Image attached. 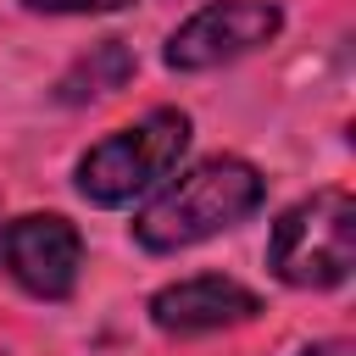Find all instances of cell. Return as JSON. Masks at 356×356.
I'll return each instance as SVG.
<instances>
[{
    "label": "cell",
    "mask_w": 356,
    "mask_h": 356,
    "mask_svg": "<svg viewBox=\"0 0 356 356\" xmlns=\"http://www.w3.org/2000/svg\"><path fill=\"white\" fill-rule=\"evenodd\" d=\"M261 200H267V178L245 156H206L189 172H178L134 217V239L150 256H172V250H189L200 239L239 228L245 217L261 211Z\"/></svg>",
    "instance_id": "obj_1"
},
{
    "label": "cell",
    "mask_w": 356,
    "mask_h": 356,
    "mask_svg": "<svg viewBox=\"0 0 356 356\" xmlns=\"http://www.w3.org/2000/svg\"><path fill=\"white\" fill-rule=\"evenodd\" d=\"M189 134H195V128H189V111L156 106V111H145L139 122L95 139V145L78 156L72 184H78V195H83L89 206H128V200L150 195L156 184H167V178L178 172V161H184V150H189Z\"/></svg>",
    "instance_id": "obj_2"
},
{
    "label": "cell",
    "mask_w": 356,
    "mask_h": 356,
    "mask_svg": "<svg viewBox=\"0 0 356 356\" xmlns=\"http://www.w3.org/2000/svg\"><path fill=\"white\" fill-rule=\"evenodd\" d=\"M356 267V200L317 189L278 211L267 234V273L289 289H339Z\"/></svg>",
    "instance_id": "obj_3"
},
{
    "label": "cell",
    "mask_w": 356,
    "mask_h": 356,
    "mask_svg": "<svg viewBox=\"0 0 356 356\" xmlns=\"http://www.w3.org/2000/svg\"><path fill=\"white\" fill-rule=\"evenodd\" d=\"M284 33V6L278 0H206L195 17H184L167 33L161 61L172 72H211L228 67Z\"/></svg>",
    "instance_id": "obj_4"
},
{
    "label": "cell",
    "mask_w": 356,
    "mask_h": 356,
    "mask_svg": "<svg viewBox=\"0 0 356 356\" xmlns=\"http://www.w3.org/2000/svg\"><path fill=\"white\" fill-rule=\"evenodd\" d=\"M0 273L33 300H67L83 273V234L61 211H22L0 222Z\"/></svg>",
    "instance_id": "obj_5"
},
{
    "label": "cell",
    "mask_w": 356,
    "mask_h": 356,
    "mask_svg": "<svg viewBox=\"0 0 356 356\" xmlns=\"http://www.w3.org/2000/svg\"><path fill=\"white\" fill-rule=\"evenodd\" d=\"M150 323L167 334V339H195V334H217V328H234V323H250L261 312L256 289H245L239 278H222V273H195V278H178L167 289L150 295Z\"/></svg>",
    "instance_id": "obj_6"
},
{
    "label": "cell",
    "mask_w": 356,
    "mask_h": 356,
    "mask_svg": "<svg viewBox=\"0 0 356 356\" xmlns=\"http://www.w3.org/2000/svg\"><path fill=\"white\" fill-rule=\"evenodd\" d=\"M139 72V56L128 50V39H95L61 78H56V100L61 106H83V100H106L117 89H128V78Z\"/></svg>",
    "instance_id": "obj_7"
},
{
    "label": "cell",
    "mask_w": 356,
    "mask_h": 356,
    "mask_svg": "<svg viewBox=\"0 0 356 356\" xmlns=\"http://www.w3.org/2000/svg\"><path fill=\"white\" fill-rule=\"evenodd\" d=\"M28 11H44V17H95V11H122L134 0H22Z\"/></svg>",
    "instance_id": "obj_8"
},
{
    "label": "cell",
    "mask_w": 356,
    "mask_h": 356,
    "mask_svg": "<svg viewBox=\"0 0 356 356\" xmlns=\"http://www.w3.org/2000/svg\"><path fill=\"white\" fill-rule=\"evenodd\" d=\"M295 356H356V350H350V339H328V345H306Z\"/></svg>",
    "instance_id": "obj_9"
}]
</instances>
